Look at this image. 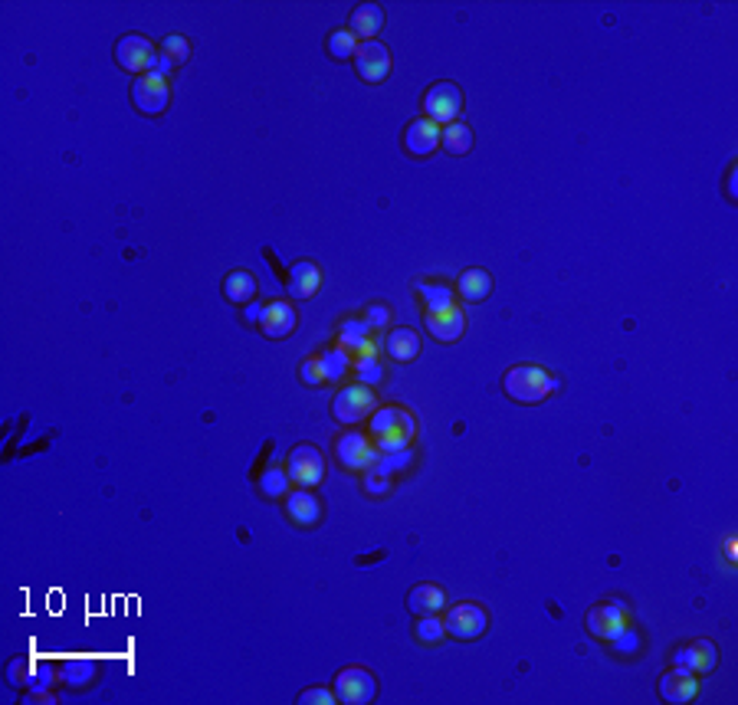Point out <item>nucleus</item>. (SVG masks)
Here are the masks:
<instances>
[{"mask_svg": "<svg viewBox=\"0 0 738 705\" xmlns=\"http://www.w3.org/2000/svg\"><path fill=\"white\" fill-rule=\"evenodd\" d=\"M256 295V279L250 270H233L223 279V299L233 305H250Z\"/></svg>", "mask_w": 738, "mask_h": 705, "instance_id": "393cba45", "label": "nucleus"}, {"mask_svg": "<svg viewBox=\"0 0 738 705\" xmlns=\"http://www.w3.org/2000/svg\"><path fill=\"white\" fill-rule=\"evenodd\" d=\"M381 473H387V475H394V473H407L410 466H414V450H394V453H381L377 456V463H374Z\"/></svg>", "mask_w": 738, "mask_h": 705, "instance_id": "72a5a7b5", "label": "nucleus"}, {"mask_svg": "<svg viewBox=\"0 0 738 705\" xmlns=\"http://www.w3.org/2000/svg\"><path fill=\"white\" fill-rule=\"evenodd\" d=\"M660 696H663L666 702H672V705L692 702V699L699 696L696 672L682 669V666H672L670 672H663V676H660Z\"/></svg>", "mask_w": 738, "mask_h": 705, "instance_id": "a211bd4d", "label": "nucleus"}, {"mask_svg": "<svg viewBox=\"0 0 738 705\" xmlns=\"http://www.w3.org/2000/svg\"><path fill=\"white\" fill-rule=\"evenodd\" d=\"M584 623H588V633L598 639H610L617 637V633L630 623V607L623 604V600H604V604L590 607L588 617H584Z\"/></svg>", "mask_w": 738, "mask_h": 705, "instance_id": "6e6552de", "label": "nucleus"}, {"mask_svg": "<svg viewBox=\"0 0 738 705\" xmlns=\"http://www.w3.org/2000/svg\"><path fill=\"white\" fill-rule=\"evenodd\" d=\"M299 325V312H295L292 302H282V299H272V302L262 305V315H260V332L272 342L279 338H289Z\"/></svg>", "mask_w": 738, "mask_h": 705, "instance_id": "ddd939ff", "label": "nucleus"}, {"mask_svg": "<svg viewBox=\"0 0 738 705\" xmlns=\"http://www.w3.org/2000/svg\"><path fill=\"white\" fill-rule=\"evenodd\" d=\"M131 106L138 108L148 118H158V115L168 112L171 106V86L168 79H158V76H135L131 82Z\"/></svg>", "mask_w": 738, "mask_h": 705, "instance_id": "0eeeda50", "label": "nucleus"}, {"mask_svg": "<svg viewBox=\"0 0 738 705\" xmlns=\"http://www.w3.org/2000/svg\"><path fill=\"white\" fill-rule=\"evenodd\" d=\"M299 377H302V384H309V387L328 384L325 371H322V364H319V358H305L302 364H299Z\"/></svg>", "mask_w": 738, "mask_h": 705, "instance_id": "4c0bfd02", "label": "nucleus"}, {"mask_svg": "<svg viewBox=\"0 0 738 705\" xmlns=\"http://www.w3.org/2000/svg\"><path fill=\"white\" fill-rule=\"evenodd\" d=\"M299 702H302V705H315V702L332 705V702H338V699H335V692H328V689L319 686V689H305L302 696H299Z\"/></svg>", "mask_w": 738, "mask_h": 705, "instance_id": "79ce46f5", "label": "nucleus"}, {"mask_svg": "<svg viewBox=\"0 0 738 705\" xmlns=\"http://www.w3.org/2000/svg\"><path fill=\"white\" fill-rule=\"evenodd\" d=\"M414 637L420 639V643H443V637H446V623H443V617L436 614H420L417 620H414Z\"/></svg>", "mask_w": 738, "mask_h": 705, "instance_id": "c756f323", "label": "nucleus"}, {"mask_svg": "<svg viewBox=\"0 0 738 705\" xmlns=\"http://www.w3.org/2000/svg\"><path fill=\"white\" fill-rule=\"evenodd\" d=\"M155 43L141 36V33H125L122 40L115 43V63L122 66L125 73L131 76H145L151 59H155Z\"/></svg>", "mask_w": 738, "mask_h": 705, "instance_id": "9d476101", "label": "nucleus"}, {"mask_svg": "<svg viewBox=\"0 0 738 705\" xmlns=\"http://www.w3.org/2000/svg\"><path fill=\"white\" fill-rule=\"evenodd\" d=\"M440 148V125L430 122V118H414V122L404 128V151L410 158H430Z\"/></svg>", "mask_w": 738, "mask_h": 705, "instance_id": "2eb2a0df", "label": "nucleus"}, {"mask_svg": "<svg viewBox=\"0 0 738 705\" xmlns=\"http://www.w3.org/2000/svg\"><path fill=\"white\" fill-rule=\"evenodd\" d=\"M610 643H614L617 653H637V649H640V637H637V630H627V627H623V630L617 633V637L610 639Z\"/></svg>", "mask_w": 738, "mask_h": 705, "instance_id": "a19ab883", "label": "nucleus"}, {"mask_svg": "<svg viewBox=\"0 0 738 705\" xmlns=\"http://www.w3.org/2000/svg\"><path fill=\"white\" fill-rule=\"evenodd\" d=\"M178 69V63H174L168 53H155V59H151V66H148V76H158V79H168V76Z\"/></svg>", "mask_w": 738, "mask_h": 705, "instance_id": "ea45409f", "label": "nucleus"}, {"mask_svg": "<svg viewBox=\"0 0 738 705\" xmlns=\"http://www.w3.org/2000/svg\"><path fill=\"white\" fill-rule=\"evenodd\" d=\"M374 410H377L374 387L348 384V387H342L335 397H332V417H335L342 426L361 424V420H368Z\"/></svg>", "mask_w": 738, "mask_h": 705, "instance_id": "7ed1b4c3", "label": "nucleus"}, {"mask_svg": "<svg viewBox=\"0 0 738 705\" xmlns=\"http://www.w3.org/2000/svg\"><path fill=\"white\" fill-rule=\"evenodd\" d=\"M286 473L295 485L312 489V485H319L325 479V456H322L319 446L299 443V446H292V453L286 459Z\"/></svg>", "mask_w": 738, "mask_h": 705, "instance_id": "423d86ee", "label": "nucleus"}, {"mask_svg": "<svg viewBox=\"0 0 738 705\" xmlns=\"http://www.w3.org/2000/svg\"><path fill=\"white\" fill-rule=\"evenodd\" d=\"M443 604H446V594H443L440 584H430V581L414 584V588H410V594H407V610L414 617H420V614H440Z\"/></svg>", "mask_w": 738, "mask_h": 705, "instance_id": "412c9836", "label": "nucleus"}, {"mask_svg": "<svg viewBox=\"0 0 738 705\" xmlns=\"http://www.w3.org/2000/svg\"><path fill=\"white\" fill-rule=\"evenodd\" d=\"M377 446H371V440L364 434H342L335 440V459L344 469H354V473H364L377 463Z\"/></svg>", "mask_w": 738, "mask_h": 705, "instance_id": "9b49d317", "label": "nucleus"}, {"mask_svg": "<svg viewBox=\"0 0 738 705\" xmlns=\"http://www.w3.org/2000/svg\"><path fill=\"white\" fill-rule=\"evenodd\" d=\"M33 676H36V663H33V659H26V656H16V659H10V666H7V682H10V686L30 689Z\"/></svg>", "mask_w": 738, "mask_h": 705, "instance_id": "f704fd0d", "label": "nucleus"}, {"mask_svg": "<svg viewBox=\"0 0 738 705\" xmlns=\"http://www.w3.org/2000/svg\"><path fill=\"white\" fill-rule=\"evenodd\" d=\"M286 286H289V295H292V299H312L322 286V270L312 260L292 262Z\"/></svg>", "mask_w": 738, "mask_h": 705, "instance_id": "aec40b11", "label": "nucleus"}, {"mask_svg": "<svg viewBox=\"0 0 738 705\" xmlns=\"http://www.w3.org/2000/svg\"><path fill=\"white\" fill-rule=\"evenodd\" d=\"M424 115L436 125L459 122V115H463V92H459L456 82H434L424 92Z\"/></svg>", "mask_w": 738, "mask_h": 705, "instance_id": "20e7f679", "label": "nucleus"}, {"mask_svg": "<svg viewBox=\"0 0 738 705\" xmlns=\"http://www.w3.org/2000/svg\"><path fill=\"white\" fill-rule=\"evenodd\" d=\"M338 348H344L352 358H377L374 332L364 319H344L338 325Z\"/></svg>", "mask_w": 738, "mask_h": 705, "instance_id": "4468645a", "label": "nucleus"}, {"mask_svg": "<svg viewBox=\"0 0 738 705\" xmlns=\"http://www.w3.org/2000/svg\"><path fill=\"white\" fill-rule=\"evenodd\" d=\"M672 666H682V669L702 676V672H712L719 666V649H715L712 639H696V643H686L672 653Z\"/></svg>", "mask_w": 738, "mask_h": 705, "instance_id": "dca6fc26", "label": "nucleus"}, {"mask_svg": "<svg viewBox=\"0 0 738 705\" xmlns=\"http://www.w3.org/2000/svg\"><path fill=\"white\" fill-rule=\"evenodd\" d=\"M361 485H364V496H387V492H391V475L381 473L377 466H371V469H364Z\"/></svg>", "mask_w": 738, "mask_h": 705, "instance_id": "c9c22d12", "label": "nucleus"}, {"mask_svg": "<svg viewBox=\"0 0 738 705\" xmlns=\"http://www.w3.org/2000/svg\"><path fill=\"white\" fill-rule=\"evenodd\" d=\"M361 319L368 322L371 332H377V328L391 325V309H387L384 302H368V309H364V315H361Z\"/></svg>", "mask_w": 738, "mask_h": 705, "instance_id": "58836bf2", "label": "nucleus"}, {"mask_svg": "<svg viewBox=\"0 0 738 705\" xmlns=\"http://www.w3.org/2000/svg\"><path fill=\"white\" fill-rule=\"evenodd\" d=\"M352 371H354V381L364 387H377L384 381V364L377 358H354Z\"/></svg>", "mask_w": 738, "mask_h": 705, "instance_id": "2f4dec72", "label": "nucleus"}, {"mask_svg": "<svg viewBox=\"0 0 738 705\" xmlns=\"http://www.w3.org/2000/svg\"><path fill=\"white\" fill-rule=\"evenodd\" d=\"M59 676H63L69 686H86V682L96 679V663H92V659H69V663H63Z\"/></svg>", "mask_w": 738, "mask_h": 705, "instance_id": "473e14b6", "label": "nucleus"}, {"mask_svg": "<svg viewBox=\"0 0 738 705\" xmlns=\"http://www.w3.org/2000/svg\"><path fill=\"white\" fill-rule=\"evenodd\" d=\"M384 352L397 364H407V361H414L420 354V335L414 328H391L384 338Z\"/></svg>", "mask_w": 738, "mask_h": 705, "instance_id": "5701e85b", "label": "nucleus"}, {"mask_svg": "<svg viewBox=\"0 0 738 705\" xmlns=\"http://www.w3.org/2000/svg\"><path fill=\"white\" fill-rule=\"evenodd\" d=\"M446 623V633L456 639H476L489 630V610L476 600H463V604H453L443 617Z\"/></svg>", "mask_w": 738, "mask_h": 705, "instance_id": "39448f33", "label": "nucleus"}, {"mask_svg": "<svg viewBox=\"0 0 738 705\" xmlns=\"http://www.w3.org/2000/svg\"><path fill=\"white\" fill-rule=\"evenodd\" d=\"M53 676H56L53 666H36V676H33V682H30V692H46Z\"/></svg>", "mask_w": 738, "mask_h": 705, "instance_id": "37998d69", "label": "nucleus"}, {"mask_svg": "<svg viewBox=\"0 0 738 705\" xmlns=\"http://www.w3.org/2000/svg\"><path fill=\"white\" fill-rule=\"evenodd\" d=\"M492 292V276L483 270V266H473V270L459 272L456 279V295L463 299V302H483L486 295Z\"/></svg>", "mask_w": 738, "mask_h": 705, "instance_id": "b1692460", "label": "nucleus"}, {"mask_svg": "<svg viewBox=\"0 0 738 705\" xmlns=\"http://www.w3.org/2000/svg\"><path fill=\"white\" fill-rule=\"evenodd\" d=\"M358 36H354L352 30H332L328 33V40H325V49H328V56L332 59H354V53H358Z\"/></svg>", "mask_w": 738, "mask_h": 705, "instance_id": "c85d7f7f", "label": "nucleus"}, {"mask_svg": "<svg viewBox=\"0 0 738 705\" xmlns=\"http://www.w3.org/2000/svg\"><path fill=\"white\" fill-rule=\"evenodd\" d=\"M424 322H426L430 338H436V342L443 344L459 342L463 332H466V315H463L459 305H450V309H443V312H426Z\"/></svg>", "mask_w": 738, "mask_h": 705, "instance_id": "f3484780", "label": "nucleus"}, {"mask_svg": "<svg viewBox=\"0 0 738 705\" xmlns=\"http://www.w3.org/2000/svg\"><path fill=\"white\" fill-rule=\"evenodd\" d=\"M417 295L424 299V312H443L456 305V289L446 282H417Z\"/></svg>", "mask_w": 738, "mask_h": 705, "instance_id": "a878e982", "label": "nucleus"}, {"mask_svg": "<svg viewBox=\"0 0 738 705\" xmlns=\"http://www.w3.org/2000/svg\"><path fill=\"white\" fill-rule=\"evenodd\" d=\"M381 26H384V7H381V4H358L348 30L364 43V40H374L377 33H381Z\"/></svg>", "mask_w": 738, "mask_h": 705, "instance_id": "4be33fe9", "label": "nucleus"}, {"mask_svg": "<svg viewBox=\"0 0 738 705\" xmlns=\"http://www.w3.org/2000/svg\"><path fill=\"white\" fill-rule=\"evenodd\" d=\"M319 364H322V371H325V381L332 384V381H342L348 371H352V364H354V358L344 348H328V352H322L319 354Z\"/></svg>", "mask_w": 738, "mask_h": 705, "instance_id": "cd10ccee", "label": "nucleus"}, {"mask_svg": "<svg viewBox=\"0 0 738 705\" xmlns=\"http://www.w3.org/2000/svg\"><path fill=\"white\" fill-rule=\"evenodd\" d=\"M260 315H262V302H250L243 309V322H246V325L260 328Z\"/></svg>", "mask_w": 738, "mask_h": 705, "instance_id": "c03bdc74", "label": "nucleus"}, {"mask_svg": "<svg viewBox=\"0 0 738 705\" xmlns=\"http://www.w3.org/2000/svg\"><path fill=\"white\" fill-rule=\"evenodd\" d=\"M371 434H374L377 453L407 450L414 434H417V424H414L407 410L394 404V407H377L371 414Z\"/></svg>", "mask_w": 738, "mask_h": 705, "instance_id": "f257e3e1", "label": "nucleus"}, {"mask_svg": "<svg viewBox=\"0 0 738 705\" xmlns=\"http://www.w3.org/2000/svg\"><path fill=\"white\" fill-rule=\"evenodd\" d=\"M161 53H168V56L180 66V63H188V59H190V43L174 33V36H164V40H161Z\"/></svg>", "mask_w": 738, "mask_h": 705, "instance_id": "e433bc0d", "label": "nucleus"}, {"mask_svg": "<svg viewBox=\"0 0 738 705\" xmlns=\"http://www.w3.org/2000/svg\"><path fill=\"white\" fill-rule=\"evenodd\" d=\"M289 485H292V479H289L286 469H266V473L260 475V492L266 496V499H282V496H289Z\"/></svg>", "mask_w": 738, "mask_h": 705, "instance_id": "7c9ffc66", "label": "nucleus"}, {"mask_svg": "<svg viewBox=\"0 0 738 705\" xmlns=\"http://www.w3.org/2000/svg\"><path fill=\"white\" fill-rule=\"evenodd\" d=\"M286 516L292 518L295 525L302 528H312V525L322 522V502L312 489H295L286 496Z\"/></svg>", "mask_w": 738, "mask_h": 705, "instance_id": "6ab92c4d", "label": "nucleus"}, {"mask_svg": "<svg viewBox=\"0 0 738 705\" xmlns=\"http://www.w3.org/2000/svg\"><path fill=\"white\" fill-rule=\"evenodd\" d=\"M377 696V682L368 669L361 666H344L335 676V699L344 705H364Z\"/></svg>", "mask_w": 738, "mask_h": 705, "instance_id": "1a4fd4ad", "label": "nucleus"}, {"mask_svg": "<svg viewBox=\"0 0 738 705\" xmlns=\"http://www.w3.org/2000/svg\"><path fill=\"white\" fill-rule=\"evenodd\" d=\"M440 148L446 155H466L473 148V128L466 122H450L440 128Z\"/></svg>", "mask_w": 738, "mask_h": 705, "instance_id": "bb28decb", "label": "nucleus"}, {"mask_svg": "<svg viewBox=\"0 0 738 705\" xmlns=\"http://www.w3.org/2000/svg\"><path fill=\"white\" fill-rule=\"evenodd\" d=\"M502 391L516 404H541L558 391V377L538 364H516L502 374Z\"/></svg>", "mask_w": 738, "mask_h": 705, "instance_id": "f03ea898", "label": "nucleus"}, {"mask_svg": "<svg viewBox=\"0 0 738 705\" xmlns=\"http://www.w3.org/2000/svg\"><path fill=\"white\" fill-rule=\"evenodd\" d=\"M354 73L364 82H384L391 76V53H387L384 43L377 40H364L358 43V53H354Z\"/></svg>", "mask_w": 738, "mask_h": 705, "instance_id": "f8f14e48", "label": "nucleus"}]
</instances>
